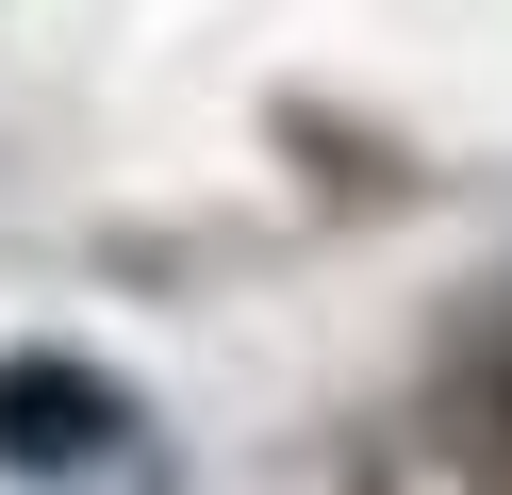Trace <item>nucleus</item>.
Instances as JSON below:
<instances>
[{"instance_id": "obj_1", "label": "nucleus", "mask_w": 512, "mask_h": 495, "mask_svg": "<svg viewBox=\"0 0 512 495\" xmlns=\"http://www.w3.org/2000/svg\"><path fill=\"white\" fill-rule=\"evenodd\" d=\"M116 429L100 380H67V363H34V380H0V462H83Z\"/></svg>"}]
</instances>
